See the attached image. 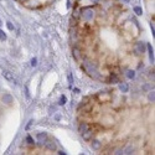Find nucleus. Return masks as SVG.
Listing matches in <instances>:
<instances>
[{"mask_svg":"<svg viewBox=\"0 0 155 155\" xmlns=\"http://www.w3.org/2000/svg\"><path fill=\"white\" fill-rule=\"evenodd\" d=\"M82 67L84 68V71H86L91 77H93V78H98V76H99V72H98V68H97V65L92 61H83V65Z\"/></svg>","mask_w":155,"mask_h":155,"instance_id":"f257e3e1","label":"nucleus"},{"mask_svg":"<svg viewBox=\"0 0 155 155\" xmlns=\"http://www.w3.org/2000/svg\"><path fill=\"white\" fill-rule=\"evenodd\" d=\"M81 18L84 23H92L96 18V11L92 8H84L81 11Z\"/></svg>","mask_w":155,"mask_h":155,"instance_id":"f03ea898","label":"nucleus"},{"mask_svg":"<svg viewBox=\"0 0 155 155\" xmlns=\"http://www.w3.org/2000/svg\"><path fill=\"white\" fill-rule=\"evenodd\" d=\"M145 50H146V44H145V42H143V41L137 42L135 46H134V51H135L137 55H143V53H145Z\"/></svg>","mask_w":155,"mask_h":155,"instance_id":"7ed1b4c3","label":"nucleus"},{"mask_svg":"<svg viewBox=\"0 0 155 155\" xmlns=\"http://www.w3.org/2000/svg\"><path fill=\"white\" fill-rule=\"evenodd\" d=\"M1 102L5 104V105H11L14 103V98L10 93H4L3 97H1Z\"/></svg>","mask_w":155,"mask_h":155,"instance_id":"20e7f679","label":"nucleus"},{"mask_svg":"<svg viewBox=\"0 0 155 155\" xmlns=\"http://www.w3.org/2000/svg\"><path fill=\"white\" fill-rule=\"evenodd\" d=\"M97 98H98V101H99V102L105 103V102L110 101V94L107 93V92H99V93H98V96H97Z\"/></svg>","mask_w":155,"mask_h":155,"instance_id":"39448f33","label":"nucleus"},{"mask_svg":"<svg viewBox=\"0 0 155 155\" xmlns=\"http://www.w3.org/2000/svg\"><path fill=\"white\" fill-rule=\"evenodd\" d=\"M93 133H94V132H93V129L89 126V128H88L86 132H84V133H82L81 135H82V138H83L84 140H86V142H89V140L93 138Z\"/></svg>","mask_w":155,"mask_h":155,"instance_id":"423d86ee","label":"nucleus"},{"mask_svg":"<svg viewBox=\"0 0 155 155\" xmlns=\"http://www.w3.org/2000/svg\"><path fill=\"white\" fill-rule=\"evenodd\" d=\"M92 140V139H91ZM91 148L94 150V151H98V150H101V148H102V142L99 139H93L92 140V144H91Z\"/></svg>","mask_w":155,"mask_h":155,"instance_id":"0eeeda50","label":"nucleus"},{"mask_svg":"<svg viewBox=\"0 0 155 155\" xmlns=\"http://www.w3.org/2000/svg\"><path fill=\"white\" fill-rule=\"evenodd\" d=\"M36 138H37V140H39V143H40V144H45V142L47 140V133H45V132L37 133Z\"/></svg>","mask_w":155,"mask_h":155,"instance_id":"6e6552de","label":"nucleus"},{"mask_svg":"<svg viewBox=\"0 0 155 155\" xmlns=\"http://www.w3.org/2000/svg\"><path fill=\"white\" fill-rule=\"evenodd\" d=\"M45 146L47 148L48 150H51V151H55L56 150V144H55V142H52V140H46L45 142Z\"/></svg>","mask_w":155,"mask_h":155,"instance_id":"1a4fd4ad","label":"nucleus"},{"mask_svg":"<svg viewBox=\"0 0 155 155\" xmlns=\"http://www.w3.org/2000/svg\"><path fill=\"white\" fill-rule=\"evenodd\" d=\"M88 128H89L88 123H84V122H82V123L80 124V126H78V132H80L81 134H82V133H84V132H86Z\"/></svg>","mask_w":155,"mask_h":155,"instance_id":"9d476101","label":"nucleus"},{"mask_svg":"<svg viewBox=\"0 0 155 155\" xmlns=\"http://www.w3.org/2000/svg\"><path fill=\"white\" fill-rule=\"evenodd\" d=\"M125 76H126V78H128V80H134L135 78V71H134V69H128L126 73H125Z\"/></svg>","mask_w":155,"mask_h":155,"instance_id":"9b49d317","label":"nucleus"},{"mask_svg":"<svg viewBox=\"0 0 155 155\" xmlns=\"http://www.w3.org/2000/svg\"><path fill=\"white\" fill-rule=\"evenodd\" d=\"M119 89H121V92H123V93H126L129 91V86L126 83H119Z\"/></svg>","mask_w":155,"mask_h":155,"instance_id":"f8f14e48","label":"nucleus"},{"mask_svg":"<svg viewBox=\"0 0 155 155\" xmlns=\"http://www.w3.org/2000/svg\"><path fill=\"white\" fill-rule=\"evenodd\" d=\"M148 101H149L150 103H154V101H155V93H154V91H149V92H148Z\"/></svg>","mask_w":155,"mask_h":155,"instance_id":"ddd939ff","label":"nucleus"},{"mask_svg":"<svg viewBox=\"0 0 155 155\" xmlns=\"http://www.w3.org/2000/svg\"><path fill=\"white\" fill-rule=\"evenodd\" d=\"M72 52H73V57H75L76 60H78L80 56H81V55H80V53H81L80 48H78V47H73V51H72Z\"/></svg>","mask_w":155,"mask_h":155,"instance_id":"4468645a","label":"nucleus"},{"mask_svg":"<svg viewBox=\"0 0 155 155\" xmlns=\"http://www.w3.org/2000/svg\"><path fill=\"white\" fill-rule=\"evenodd\" d=\"M3 75H4V77H5L6 80H9V81H12V80H14L12 75H11L9 71H4V72H3Z\"/></svg>","mask_w":155,"mask_h":155,"instance_id":"2eb2a0df","label":"nucleus"},{"mask_svg":"<svg viewBox=\"0 0 155 155\" xmlns=\"http://www.w3.org/2000/svg\"><path fill=\"white\" fill-rule=\"evenodd\" d=\"M146 47H148V51H149V57H150V61H153V62H154V51H153V48H151V46H150V45H148Z\"/></svg>","mask_w":155,"mask_h":155,"instance_id":"dca6fc26","label":"nucleus"},{"mask_svg":"<svg viewBox=\"0 0 155 155\" xmlns=\"http://www.w3.org/2000/svg\"><path fill=\"white\" fill-rule=\"evenodd\" d=\"M66 102H67L66 96H61V97H60V102H58V103H60L61 105H63V104H66Z\"/></svg>","mask_w":155,"mask_h":155,"instance_id":"f3484780","label":"nucleus"},{"mask_svg":"<svg viewBox=\"0 0 155 155\" xmlns=\"http://www.w3.org/2000/svg\"><path fill=\"white\" fill-rule=\"evenodd\" d=\"M134 11H135L137 15H142V14H143L142 8H139V6H135V8H134Z\"/></svg>","mask_w":155,"mask_h":155,"instance_id":"a211bd4d","label":"nucleus"},{"mask_svg":"<svg viewBox=\"0 0 155 155\" xmlns=\"http://www.w3.org/2000/svg\"><path fill=\"white\" fill-rule=\"evenodd\" d=\"M26 143H27V144H30V145H34V144H35V143H34V139H32L30 135H27V137H26Z\"/></svg>","mask_w":155,"mask_h":155,"instance_id":"6ab92c4d","label":"nucleus"},{"mask_svg":"<svg viewBox=\"0 0 155 155\" xmlns=\"http://www.w3.org/2000/svg\"><path fill=\"white\" fill-rule=\"evenodd\" d=\"M0 40H1V41H5V40H6V35H5V32H4L1 29H0Z\"/></svg>","mask_w":155,"mask_h":155,"instance_id":"aec40b11","label":"nucleus"},{"mask_svg":"<svg viewBox=\"0 0 155 155\" xmlns=\"http://www.w3.org/2000/svg\"><path fill=\"white\" fill-rule=\"evenodd\" d=\"M142 88H143V91H145V92H146V91H149L150 89V83H145Z\"/></svg>","mask_w":155,"mask_h":155,"instance_id":"412c9836","label":"nucleus"},{"mask_svg":"<svg viewBox=\"0 0 155 155\" xmlns=\"http://www.w3.org/2000/svg\"><path fill=\"white\" fill-rule=\"evenodd\" d=\"M36 65H37V58H36V57H34V58L31 60V66H32V67H35Z\"/></svg>","mask_w":155,"mask_h":155,"instance_id":"4be33fe9","label":"nucleus"},{"mask_svg":"<svg viewBox=\"0 0 155 155\" xmlns=\"http://www.w3.org/2000/svg\"><path fill=\"white\" fill-rule=\"evenodd\" d=\"M6 26H8V29H9V30H11V31L14 30V26H12V24L10 23V21H8V23H6Z\"/></svg>","mask_w":155,"mask_h":155,"instance_id":"5701e85b","label":"nucleus"},{"mask_svg":"<svg viewBox=\"0 0 155 155\" xmlns=\"http://www.w3.org/2000/svg\"><path fill=\"white\" fill-rule=\"evenodd\" d=\"M89 1H91V3H93V4H98V3L101 1V0H89Z\"/></svg>","mask_w":155,"mask_h":155,"instance_id":"b1692460","label":"nucleus"},{"mask_svg":"<svg viewBox=\"0 0 155 155\" xmlns=\"http://www.w3.org/2000/svg\"><path fill=\"white\" fill-rule=\"evenodd\" d=\"M58 154H60V155H65L66 153H65V151H62V150H60V151H58Z\"/></svg>","mask_w":155,"mask_h":155,"instance_id":"393cba45","label":"nucleus"},{"mask_svg":"<svg viewBox=\"0 0 155 155\" xmlns=\"http://www.w3.org/2000/svg\"><path fill=\"white\" fill-rule=\"evenodd\" d=\"M19 1H21V3H26L27 0H19Z\"/></svg>","mask_w":155,"mask_h":155,"instance_id":"a878e982","label":"nucleus"},{"mask_svg":"<svg viewBox=\"0 0 155 155\" xmlns=\"http://www.w3.org/2000/svg\"><path fill=\"white\" fill-rule=\"evenodd\" d=\"M124 1H125V3H129V1H130V0H124Z\"/></svg>","mask_w":155,"mask_h":155,"instance_id":"bb28decb","label":"nucleus"}]
</instances>
